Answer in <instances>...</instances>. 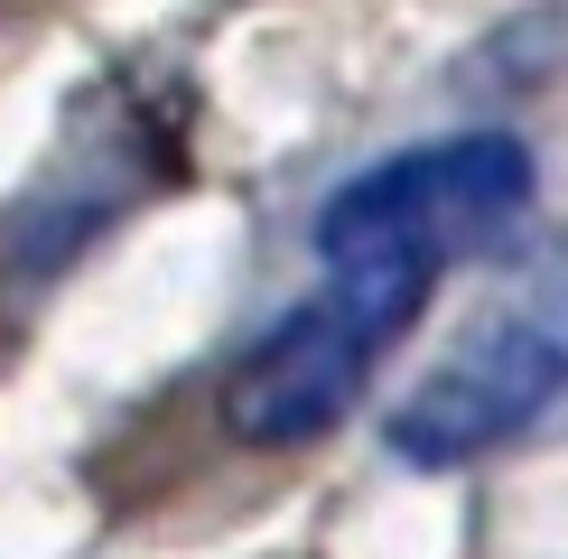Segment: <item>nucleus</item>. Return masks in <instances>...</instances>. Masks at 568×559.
<instances>
[{
	"label": "nucleus",
	"mask_w": 568,
	"mask_h": 559,
	"mask_svg": "<svg viewBox=\"0 0 568 559\" xmlns=\"http://www.w3.org/2000/svg\"><path fill=\"white\" fill-rule=\"evenodd\" d=\"M531 186L540 169L513 131H447V140H419L383 169L345 177L317 215V243H392L429 271L485 262L531 215Z\"/></svg>",
	"instance_id": "2"
},
{
	"label": "nucleus",
	"mask_w": 568,
	"mask_h": 559,
	"mask_svg": "<svg viewBox=\"0 0 568 559\" xmlns=\"http://www.w3.org/2000/svg\"><path fill=\"white\" fill-rule=\"evenodd\" d=\"M559 402H568V233H550L494 280V298L410 383L383 438L400 466H476L523 429H540Z\"/></svg>",
	"instance_id": "1"
},
{
	"label": "nucleus",
	"mask_w": 568,
	"mask_h": 559,
	"mask_svg": "<svg viewBox=\"0 0 568 559\" xmlns=\"http://www.w3.org/2000/svg\"><path fill=\"white\" fill-rule=\"evenodd\" d=\"M392 345H400V336H383L354 298L307 289L298 308L280 317L243 364H233V383H224V429L243 438V448H307V438H326L354 402H364L373 364H383Z\"/></svg>",
	"instance_id": "3"
}]
</instances>
